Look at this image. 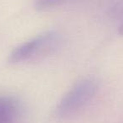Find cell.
Returning a JSON list of instances; mask_svg holds the SVG:
<instances>
[{
  "instance_id": "2",
  "label": "cell",
  "mask_w": 123,
  "mask_h": 123,
  "mask_svg": "<svg viewBox=\"0 0 123 123\" xmlns=\"http://www.w3.org/2000/svg\"><path fill=\"white\" fill-rule=\"evenodd\" d=\"M98 88L97 80L93 78L79 81L61 99L56 110V116L62 119L75 116L93 99Z\"/></svg>"
},
{
  "instance_id": "5",
  "label": "cell",
  "mask_w": 123,
  "mask_h": 123,
  "mask_svg": "<svg viewBox=\"0 0 123 123\" xmlns=\"http://www.w3.org/2000/svg\"><path fill=\"white\" fill-rule=\"evenodd\" d=\"M119 33L123 36V22L121 23V26H120V28H119Z\"/></svg>"
},
{
  "instance_id": "4",
  "label": "cell",
  "mask_w": 123,
  "mask_h": 123,
  "mask_svg": "<svg viewBox=\"0 0 123 123\" xmlns=\"http://www.w3.org/2000/svg\"><path fill=\"white\" fill-rule=\"evenodd\" d=\"M68 1L71 0H36L35 7L39 10H45L63 4Z\"/></svg>"
},
{
  "instance_id": "1",
  "label": "cell",
  "mask_w": 123,
  "mask_h": 123,
  "mask_svg": "<svg viewBox=\"0 0 123 123\" xmlns=\"http://www.w3.org/2000/svg\"><path fill=\"white\" fill-rule=\"evenodd\" d=\"M60 35L56 31L46 32L17 46L9 55L11 63L31 62L45 57L54 51L60 44Z\"/></svg>"
},
{
  "instance_id": "3",
  "label": "cell",
  "mask_w": 123,
  "mask_h": 123,
  "mask_svg": "<svg viewBox=\"0 0 123 123\" xmlns=\"http://www.w3.org/2000/svg\"><path fill=\"white\" fill-rule=\"evenodd\" d=\"M18 106L12 99L0 97V123H11L15 118Z\"/></svg>"
}]
</instances>
